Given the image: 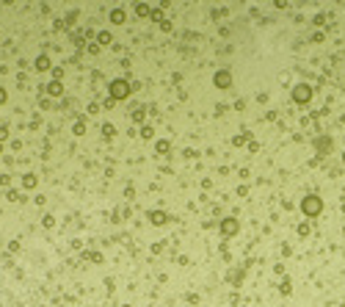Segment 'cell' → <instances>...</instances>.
Segmentation results:
<instances>
[{
    "instance_id": "cell-1",
    "label": "cell",
    "mask_w": 345,
    "mask_h": 307,
    "mask_svg": "<svg viewBox=\"0 0 345 307\" xmlns=\"http://www.w3.org/2000/svg\"><path fill=\"white\" fill-rule=\"evenodd\" d=\"M301 208H304V213H307V216H315V213L321 211V199H318V197H307L301 202Z\"/></svg>"
},
{
    "instance_id": "cell-2",
    "label": "cell",
    "mask_w": 345,
    "mask_h": 307,
    "mask_svg": "<svg viewBox=\"0 0 345 307\" xmlns=\"http://www.w3.org/2000/svg\"><path fill=\"white\" fill-rule=\"evenodd\" d=\"M111 94H113V97H125V94H127V86H125V80H113V86H111Z\"/></svg>"
},
{
    "instance_id": "cell-3",
    "label": "cell",
    "mask_w": 345,
    "mask_h": 307,
    "mask_svg": "<svg viewBox=\"0 0 345 307\" xmlns=\"http://www.w3.org/2000/svg\"><path fill=\"white\" fill-rule=\"evenodd\" d=\"M296 100H310V89H307V86H298V89H296Z\"/></svg>"
},
{
    "instance_id": "cell-4",
    "label": "cell",
    "mask_w": 345,
    "mask_h": 307,
    "mask_svg": "<svg viewBox=\"0 0 345 307\" xmlns=\"http://www.w3.org/2000/svg\"><path fill=\"white\" fill-rule=\"evenodd\" d=\"M215 83L221 86V89H226V86H229V75L226 72H221V75H215Z\"/></svg>"
},
{
    "instance_id": "cell-5",
    "label": "cell",
    "mask_w": 345,
    "mask_h": 307,
    "mask_svg": "<svg viewBox=\"0 0 345 307\" xmlns=\"http://www.w3.org/2000/svg\"><path fill=\"white\" fill-rule=\"evenodd\" d=\"M152 222H155V224H163V222H166V213L155 211V213H152Z\"/></svg>"
},
{
    "instance_id": "cell-6",
    "label": "cell",
    "mask_w": 345,
    "mask_h": 307,
    "mask_svg": "<svg viewBox=\"0 0 345 307\" xmlns=\"http://www.w3.org/2000/svg\"><path fill=\"white\" fill-rule=\"evenodd\" d=\"M111 19H113V22H125V14H122V11H113Z\"/></svg>"
},
{
    "instance_id": "cell-7",
    "label": "cell",
    "mask_w": 345,
    "mask_h": 307,
    "mask_svg": "<svg viewBox=\"0 0 345 307\" xmlns=\"http://www.w3.org/2000/svg\"><path fill=\"white\" fill-rule=\"evenodd\" d=\"M36 66H39V69H47V58H44V55H42V58L36 61Z\"/></svg>"
},
{
    "instance_id": "cell-8",
    "label": "cell",
    "mask_w": 345,
    "mask_h": 307,
    "mask_svg": "<svg viewBox=\"0 0 345 307\" xmlns=\"http://www.w3.org/2000/svg\"><path fill=\"white\" fill-rule=\"evenodd\" d=\"M3 100H6V91H3V89H0V102H3Z\"/></svg>"
}]
</instances>
